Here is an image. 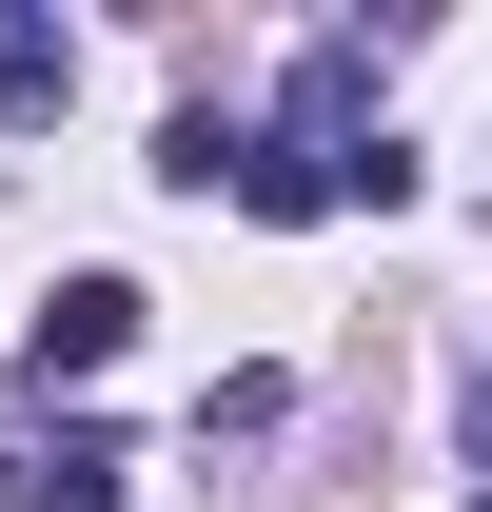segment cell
<instances>
[{
    "label": "cell",
    "instance_id": "cell-7",
    "mask_svg": "<svg viewBox=\"0 0 492 512\" xmlns=\"http://www.w3.org/2000/svg\"><path fill=\"white\" fill-rule=\"evenodd\" d=\"M473 512H492V493H473Z\"/></svg>",
    "mask_w": 492,
    "mask_h": 512
},
{
    "label": "cell",
    "instance_id": "cell-6",
    "mask_svg": "<svg viewBox=\"0 0 492 512\" xmlns=\"http://www.w3.org/2000/svg\"><path fill=\"white\" fill-rule=\"evenodd\" d=\"M453 434H473V473H492V375H473V394H453Z\"/></svg>",
    "mask_w": 492,
    "mask_h": 512
},
{
    "label": "cell",
    "instance_id": "cell-2",
    "mask_svg": "<svg viewBox=\"0 0 492 512\" xmlns=\"http://www.w3.org/2000/svg\"><path fill=\"white\" fill-rule=\"evenodd\" d=\"M119 473H138V453L99 434V414H60V434L0 453V512H119Z\"/></svg>",
    "mask_w": 492,
    "mask_h": 512
},
{
    "label": "cell",
    "instance_id": "cell-3",
    "mask_svg": "<svg viewBox=\"0 0 492 512\" xmlns=\"http://www.w3.org/2000/svg\"><path fill=\"white\" fill-rule=\"evenodd\" d=\"M276 138H315V158L394 138V119H374V40H315V60H296V99H276Z\"/></svg>",
    "mask_w": 492,
    "mask_h": 512
},
{
    "label": "cell",
    "instance_id": "cell-4",
    "mask_svg": "<svg viewBox=\"0 0 492 512\" xmlns=\"http://www.w3.org/2000/svg\"><path fill=\"white\" fill-rule=\"evenodd\" d=\"M60 79H79V40H60V20H40V0H0V119H40Z\"/></svg>",
    "mask_w": 492,
    "mask_h": 512
},
{
    "label": "cell",
    "instance_id": "cell-5",
    "mask_svg": "<svg viewBox=\"0 0 492 512\" xmlns=\"http://www.w3.org/2000/svg\"><path fill=\"white\" fill-rule=\"evenodd\" d=\"M158 178H178V197H237V119H217V99H197V119L158 138Z\"/></svg>",
    "mask_w": 492,
    "mask_h": 512
},
{
    "label": "cell",
    "instance_id": "cell-1",
    "mask_svg": "<svg viewBox=\"0 0 492 512\" xmlns=\"http://www.w3.org/2000/svg\"><path fill=\"white\" fill-rule=\"evenodd\" d=\"M138 355V276H60L40 316H20V394H60V375H119Z\"/></svg>",
    "mask_w": 492,
    "mask_h": 512
}]
</instances>
